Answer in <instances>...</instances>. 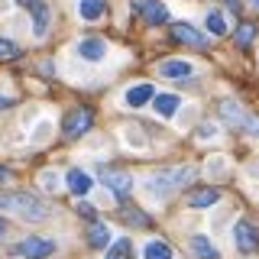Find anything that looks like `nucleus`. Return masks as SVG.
Wrapping results in <instances>:
<instances>
[{"instance_id":"obj_1","label":"nucleus","mask_w":259,"mask_h":259,"mask_svg":"<svg viewBox=\"0 0 259 259\" xmlns=\"http://www.w3.org/2000/svg\"><path fill=\"white\" fill-rule=\"evenodd\" d=\"M0 210H10V214L23 217V221H46V217H49L46 201L32 198V194H26V191L0 194Z\"/></svg>"},{"instance_id":"obj_2","label":"nucleus","mask_w":259,"mask_h":259,"mask_svg":"<svg viewBox=\"0 0 259 259\" xmlns=\"http://www.w3.org/2000/svg\"><path fill=\"white\" fill-rule=\"evenodd\" d=\"M191 178H194V165H178V168L152 175L149 182H146V191L156 194V198H168V194H175L178 188H185Z\"/></svg>"},{"instance_id":"obj_3","label":"nucleus","mask_w":259,"mask_h":259,"mask_svg":"<svg viewBox=\"0 0 259 259\" xmlns=\"http://www.w3.org/2000/svg\"><path fill=\"white\" fill-rule=\"evenodd\" d=\"M94 123V110L91 107H75L65 113V123H62V133L68 136V140H78L81 133H88Z\"/></svg>"},{"instance_id":"obj_4","label":"nucleus","mask_w":259,"mask_h":259,"mask_svg":"<svg viewBox=\"0 0 259 259\" xmlns=\"http://www.w3.org/2000/svg\"><path fill=\"white\" fill-rule=\"evenodd\" d=\"M13 253L23 256V259H46V256L55 253V243L52 240H42V237H26V240H20L13 246Z\"/></svg>"},{"instance_id":"obj_5","label":"nucleus","mask_w":259,"mask_h":259,"mask_svg":"<svg viewBox=\"0 0 259 259\" xmlns=\"http://www.w3.org/2000/svg\"><path fill=\"white\" fill-rule=\"evenodd\" d=\"M233 240H237V249L243 256H253L259 249V233H256V227L249 221H237V227H233Z\"/></svg>"},{"instance_id":"obj_6","label":"nucleus","mask_w":259,"mask_h":259,"mask_svg":"<svg viewBox=\"0 0 259 259\" xmlns=\"http://www.w3.org/2000/svg\"><path fill=\"white\" fill-rule=\"evenodd\" d=\"M133 10L140 13V20H146L149 26H162V23H168V10L159 4V0H133Z\"/></svg>"},{"instance_id":"obj_7","label":"nucleus","mask_w":259,"mask_h":259,"mask_svg":"<svg viewBox=\"0 0 259 259\" xmlns=\"http://www.w3.org/2000/svg\"><path fill=\"white\" fill-rule=\"evenodd\" d=\"M172 39H175L178 46L207 49V36H204V32H198L194 26H188V23H175V26H172Z\"/></svg>"},{"instance_id":"obj_8","label":"nucleus","mask_w":259,"mask_h":259,"mask_svg":"<svg viewBox=\"0 0 259 259\" xmlns=\"http://www.w3.org/2000/svg\"><path fill=\"white\" fill-rule=\"evenodd\" d=\"M101 182L107 185V188L117 194V198H126L130 188H133V178H130L126 172H104V175H101Z\"/></svg>"},{"instance_id":"obj_9","label":"nucleus","mask_w":259,"mask_h":259,"mask_svg":"<svg viewBox=\"0 0 259 259\" xmlns=\"http://www.w3.org/2000/svg\"><path fill=\"white\" fill-rule=\"evenodd\" d=\"M217 201H221V191L217 188H194V191H188V207H194V210L214 207Z\"/></svg>"},{"instance_id":"obj_10","label":"nucleus","mask_w":259,"mask_h":259,"mask_svg":"<svg viewBox=\"0 0 259 259\" xmlns=\"http://www.w3.org/2000/svg\"><path fill=\"white\" fill-rule=\"evenodd\" d=\"M78 55L88 59V62H101L104 55H107V42H104V39H81Z\"/></svg>"},{"instance_id":"obj_11","label":"nucleus","mask_w":259,"mask_h":259,"mask_svg":"<svg viewBox=\"0 0 259 259\" xmlns=\"http://www.w3.org/2000/svg\"><path fill=\"white\" fill-rule=\"evenodd\" d=\"M191 71H194L191 62H185V59H168V62L159 65V75L162 78H188Z\"/></svg>"},{"instance_id":"obj_12","label":"nucleus","mask_w":259,"mask_h":259,"mask_svg":"<svg viewBox=\"0 0 259 259\" xmlns=\"http://www.w3.org/2000/svg\"><path fill=\"white\" fill-rule=\"evenodd\" d=\"M65 182H68V191L71 194H78V198H81V194H88V191H91V175H88V172H81V168H71V172L68 175H65Z\"/></svg>"},{"instance_id":"obj_13","label":"nucleus","mask_w":259,"mask_h":259,"mask_svg":"<svg viewBox=\"0 0 259 259\" xmlns=\"http://www.w3.org/2000/svg\"><path fill=\"white\" fill-rule=\"evenodd\" d=\"M156 101V91H152V84H136L126 91V104L130 107H143V104Z\"/></svg>"},{"instance_id":"obj_14","label":"nucleus","mask_w":259,"mask_h":259,"mask_svg":"<svg viewBox=\"0 0 259 259\" xmlns=\"http://www.w3.org/2000/svg\"><path fill=\"white\" fill-rule=\"evenodd\" d=\"M104 10H107V0H81L78 4V13H81V20H88V23H94V20H101Z\"/></svg>"},{"instance_id":"obj_15","label":"nucleus","mask_w":259,"mask_h":259,"mask_svg":"<svg viewBox=\"0 0 259 259\" xmlns=\"http://www.w3.org/2000/svg\"><path fill=\"white\" fill-rule=\"evenodd\" d=\"M88 243H91V246L94 249H104V246H107V243H110V227L107 224H91V227H88Z\"/></svg>"},{"instance_id":"obj_16","label":"nucleus","mask_w":259,"mask_h":259,"mask_svg":"<svg viewBox=\"0 0 259 259\" xmlns=\"http://www.w3.org/2000/svg\"><path fill=\"white\" fill-rule=\"evenodd\" d=\"M221 117H224V120H230V123H237V126L243 130V123H246L249 113L243 110L240 104H233V101H221Z\"/></svg>"},{"instance_id":"obj_17","label":"nucleus","mask_w":259,"mask_h":259,"mask_svg":"<svg viewBox=\"0 0 259 259\" xmlns=\"http://www.w3.org/2000/svg\"><path fill=\"white\" fill-rule=\"evenodd\" d=\"M156 113L159 117H172V113L178 110V104H182V97H175V94H156Z\"/></svg>"},{"instance_id":"obj_18","label":"nucleus","mask_w":259,"mask_h":259,"mask_svg":"<svg viewBox=\"0 0 259 259\" xmlns=\"http://www.w3.org/2000/svg\"><path fill=\"white\" fill-rule=\"evenodd\" d=\"M191 253L198 259H217V246L207 237H191Z\"/></svg>"},{"instance_id":"obj_19","label":"nucleus","mask_w":259,"mask_h":259,"mask_svg":"<svg viewBox=\"0 0 259 259\" xmlns=\"http://www.w3.org/2000/svg\"><path fill=\"white\" fill-rule=\"evenodd\" d=\"M46 29H49V7L39 0V4L32 7V32H36V36H46Z\"/></svg>"},{"instance_id":"obj_20","label":"nucleus","mask_w":259,"mask_h":259,"mask_svg":"<svg viewBox=\"0 0 259 259\" xmlns=\"http://www.w3.org/2000/svg\"><path fill=\"white\" fill-rule=\"evenodd\" d=\"M143 256L146 259H172V246L162 243V240H149V243H146V249H143Z\"/></svg>"},{"instance_id":"obj_21","label":"nucleus","mask_w":259,"mask_h":259,"mask_svg":"<svg viewBox=\"0 0 259 259\" xmlns=\"http://www.w3.org/2000/svg\"><path fill=\"white\" fill-rule=\"evenodd\" d=\"M107 259H133V243H130L126 237H120L117 243H110Z\"/></svg>"},{"instance_id":"obj_22","label":"nucleus","mask_w":259,"mask_h":259,"mask_svg":"<svg viewBox=\"0 0 259 259\" xmlns=\"http://www.w3.org/2000/svg\"><path fill=\"white\" fill-rule=\"evenodd\" d=\"M253 39H256V23H240V29H237V46H240V49H249V46H253Z\"/></svg>"},{"instance_id":"obj_23","label":"nucleus","mask_w":259,"mask_h":259,"mask_svg":"<svg viewBox=\"0 0 259 259\" xmlns=\"http://www.w3.org/2000/svg\"><path fill=\"white\" fill-rule=\"evenodd\" d=\"M207 29L214 32V36H227V20H224L221 10H210L207 13Z\"/></svg>"},{"instance_id":"obj_24","label":"nucleus","mask_w":259,"mask_h":259,"mask_svg":"<svg viewBox=\"0 0 259 259\" xmlns=\"http://www.w3.org/2000/svg\"><path fill=\"white\" fill-rule=\"evenodd\" d=\"M120 214H123V221H130V224H136V227H149V217L143 214V210H136V207H120Z\"/></svg>"},{"instance_id":"obj_25","label":"nucleus","mask_w":259,"mask_h":259,"mask_svg":"<svg viewBox=\"0 0 259 259\" xmlns=\"http://www.w3.org/2000/svg\"><path fill=\"white\" fill-rule=\"evenodd\" d=\"M20 52H23L20 46H13L10 39L0 36V62H7V59H20Z\"/></svg>"},{"instance_id":"obj_26","label":"nucleus","mask_w":259,"mask_h":259,"mask_svg":"<svg viewBox=\"0 0 259 259\" xmlns=\"http://www.w3.org/2000/svg\"><path fill=\"white\" fill-rule=\"evenodd\" d=\"M16 4H20V7H29V10H32V7H36L39 0H16Z\"/></svg>"},{"instance_id":"obj_27","label":"nucleus","mask_w":259,"mask_h":259,"mask_svg":"<svg viewBox=\"0 0 259 259\" xmlns=\"http://www.w3.org/2000/svg\"><path fill=\"white\" fill-rule=\"evenodd\" d=\"M10 104H13L10 97H0V110H7V107H10Z\"/></svg>"},{"instance_id":"obj_28","label":"nucleus","mask_w":259,"mask_h":259,"mask_svg":"<svg viewBox=\"0 0 259 259\" xmlns=\"http://www.w3.org/2000/svg\"><path fill=\"white\" fill-rule=\"evenodd\" d=\"M7 178H10V172H7V168L0 165V182H7Z\"/></svg>"},{"instance_id":"obj_29","label":"nucleus","mask_w":259,"mask_h":259,"mask_svg":"<svg viewBox=\"0 0 259 259\" xmlns=\"http://www.w3.org/2000/svg\"><path fill=\"white\" fill-rule=\"evenodd\" d=\"M4 233H7V224H4V217H0V237H4Z\"/></svg>"}]
</instances>
